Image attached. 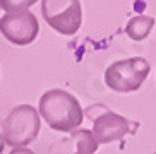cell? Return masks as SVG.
<instances>
[{"mask_svg":"<svg viewBox=\"0 0 156 154\" xmlns=\"http://www.w3.org/2000/svg\"><path fill=\"white\" fill-rule=\"evenodd\" d=\"M38 115L57 132H74L83 125L84 111L77 98L64 89L43 93L38 103Z\"/></svg>","mask_w":156,"mask_h":154,"instance_id":"obj_1","label":"cell"},{"mask_svg":"<svg viewBox=\"0 0 156 154\" xmlns=\"http://www.w3.org/2000/svg\"><path fill=\"white\" fill-rule=\"evenodd\" d=\"M2 139L4 144L16 147H28L40 134L41 118L38 110L31 104H19L10 110L2 123Z\"/></svg>","mask_w":156,"mask_h":154,"instance_id":"obj_2","label":"cell"},{"mask_svg":"<svg viewBox=\"0 0 156 154\" xmlns=\"http://www.w3.org/2000/svg\"><path fill=\"white\" fill-rule=\"evenodd\" d=\"M151 65L144 57L117 60L105 70V84L115 93H134L147 79Z\"/></svg>","mask_w":156,"mask_h":154,"instance_id":"obj_3","label":"cell"},{"mask_svg":"<svg viewBox=\"0 0 156 154\" xmlns=\"http://www.w3.org/2000/svg\"><path fill=\"white\" fill-rule=\"evenodd\" d=\"M41 14L46 24L64 36H72L83 24V5L79 0H43Z\"/></svg>","mask_w":156,"mask_h":154,"instance_id":"obj_4","label":"cell"},{"mask_svg":"<svg viewBox=\"0 0 156 154\" xmlns=\"http://www.w3.org/2000/svg\"><path fill=\"white\" fill-rule=\"evenodd\" d=\"M0 33L16 46H28L36 40L40 23L29 9H17L5 12L0 17Z\"/></svg>","mask_w":156,"mask_h":154,"instance_id":"obj_5","label":"cell"},{"mask_svg":"<svg viewBox=\"0 0 156 154\" xmlns=\"http://www.w3.org/2000/svg\"><path fill=\"white\" fill-rule=\"evenodd\" d=\"M139 128L137 122H132L125 118L124 115H119L110 110H103V113L98 117H93L91 132L98 144H110V142L122 141L129 134H136Z\"/></svg>","mask_w":156,"mask_h":154,"instance_id":"obj_6","label":"cell"},{"mask_svg":"<svg viewBox=\"0 0 156 154\" xmlns=\"http://www.w3.org/2000/svg\"><path fill=\"white\" fill-rule=\"evenodd\" d=\"M156 19L151 16H134L132 19H129L127 26H125V33L127 36L134 41H142L149 36L151 29L154 27Z\"/></svg>","mask_w":156,"mask_h":154,"instance_id":"obj_7","label":"cell"},{"mask_svg":"<svg viewBox=\"0 0 156 154\" xmlns=\"http://www.w3.org/2000/svg\"><path fill=\"white\" fill-rule=\"evenodd\" d=\"M72 141L76 142V147L77 154H94L100 147V144L96 142L94 135H93L91 130H86V128H77V130L72 132Z\"/></svg>","mask_w":156,"mask_h":154,"instance_id":"obj_8","label":"cell"},{"mask_svg":"<svg viewBox=\"0 0 156 154\" xmlns=\"http://www.w3.org/2000/svg\"><path fill=\"white\" fill-rule=\"evenodd\" d=\"M34 4H36V0H0V9L10 12V10L17 9H29Z\"/></svg>","mask_w":156,"mask_h":154,"instance_id":"obj_9","label":"cell"},{"mask_svg":"<svg viewBox=\"0 0 156 154\" xmlns=\"http://www.w3.org/2000/svg\"><path fill=\"white\" fill-rule=\"evenodd\" d=\"M10 154H34V152L28 147H16V149L10 151Z\"/></svg>","mask_w":156,"mask_h":154,"instance_id":"obj_10","label":"cell"},{"mask_svg":"<svg viewBox=\"0 0 156 154\" xmlns=\"http://www.w3.org/2000/svg\"><path fill=\"white\" fill-rule=\"evenodd\" d=\"M4 139H2V128H0V154H2V151H4Z\"/></svg>","mask_w":156,"mask_h":154,"instance_id":"obj_11","label":"cell"},{"mask_svg":"<svg viewBox=\"0 0 156 154\" xmlns=\"http://www.w3.org/2000/svg\"><path fill=\"white\" fill-rule=\"evenodd\" d=\"M74 154H77V152H74Z\"/></svg>","mask_w":156,"mask_h":154,"instance_id":"obj_12","label":"cell"}]
</instances>
